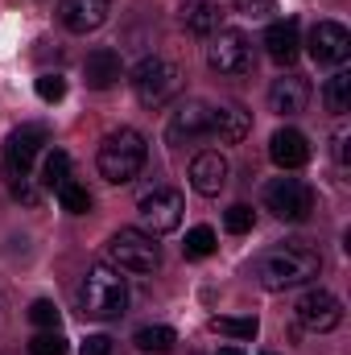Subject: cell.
I'll return each mask as SVG.
<instances>
[{
  "mask_svg": "<svg viewBox=\"0 0 351 355\" xmlns=\"http://www.w3.org/2000/svg\"><path fill=\"white\" fill-rule=\"evenodd\" d=\"M318 268H323L318 248H310L306 240H285V244L261 252V261H257V281H261L264 289L281 293V289L306 285L310 277H318Z\"/></svg>",
  "mask_w": 351,
  "mask_h": 355,
  "instance_id": "obj_1",
  "label": "cell"
},
{
  "mask_svg": "<svg viewBox=\"0 0 351 355\" xmlns=\"http://www.w3.org/2000/svg\"><path fill=\"white\" fill-rule=\"evenodd\" d=\"M149 149H145V137L137 128H116L99 141V153H95V166H99V178L112 182V186H124L141 174Z\"/></svg>",
  "mask_w": 351,
  "mask_h": 355,
  "instance_id": "obj_2",
  "label": "cell"
},
{
  "mask_svg": "<svg viewBox=\"0 0 351 355\" xmlns=\"http://www.w3.org/2000/svg\"><path fill=\"white\" fill-rule=\"evenodd\" d=\"M124 306H128V285H124V277L112 265L87 268V277H83V285H79V310H83V318L112 322V318L124 314Z\"/></svg>",
  "mask_w": 351,
  "mask_h": 355,
  "instance_id": "obj_3",
  "label": "cell"
},
{
  "mask_svg": "<svg viewBox=\"0 0 351 355\" xmlns=\"http://www.w3.org/2000/svg\"><path fill=\"white\" fill-rule=\"evenodd\" d=\"M178 91H182V71H178L170 58H157L153 54V58H141L137 62V71H132V95H137V103L166 107Z\"/></svg>",
  "mask_w": 351,
  "mask_h": 355,
  "instance_id": "obj_4",
  "label": "cell"
},
{
  "mask_svg": "<svg viewBox=\"0 0 351 355\" xmlns=\"http://www.w3.org/2000/svg\"><path fill=\"white\" fill-rule=\"evenodd\" d=\"M108 261L124 272H137V277H149L162 265V248L153 244L149 232H137V227H120L112 240H108Z\"/></svg>",
  "mask_w": 351,
  "mask_h": 355,
  "instance_id": "obj_5",
  "label": "cell"
},
{
  "mask_svg": "<svg viewBox=\"0 0 351 355\" xmlns=\"http://www.w3.org/2000/svg\"><path fill=\"white\" fill-rule=\"evenodd\" d=\"M137 215H141V223H145V232H149V236H170V232L182 227L186 198L178 194L174 186H153V190H145V194H141Z\"/></svg>",
  "mask_w": 351,
  "mask_h": 355,
  "instance_id": "obj_6",
  "label": "cell"
},
{
  "mask_svg": "<svg viewBox=\"0 0 351 355\" xmlns=\"http://www.w3.org/2000/svg\"><path fill=\"white\" fill-rule=\"evenodd\" d=\"M264 207L285 223H302L314 211V190L302 178H273L264 186Z\"/></svg>",
  "mask_w": 351,
  "mask_h": 355,
  "instance_id": "obj_7",
  "label": "cell"
},
{
  "mask_svg": "<svg viewBox=\"0 0 351 355\" xmlns=\"http://www.w3.org/2000/svg\"><path fill=\"white\" fill-rule=\"evenodd\" d=\"M46 145H50V128H46V124H21V128L8 137V145H4V178H8V182H12V178H25L29 166H33V157H37Z\"/></svg>",
  "mask_w": 351,
  "mask_h": 355,
  "instance_id": "obj_8",
  "label": "cell"
},
{
  "mask_svg": "<svg viewBox=\"0 0 351 355\" xmlns=\"http://www.w3.org/2000/svg\"><path fill=\"white\" fill-rule=\"evenodd\" d=\"M207 62L219 75H244L252 71V42L240 29H219L215 42L207 46Z\"/></svg>",
  "mask_w": 351,
  "mask_h": 355,
  "instance_id": "obj_9",
  "label": "cell"
},
{
  "mask_svg": "<svg viewBox=\"0 0 351 355\" xmlns=\"http://www.w3.org/2000/svg\"><path fill=\"white\" fill-rule=\"evenodd\" d=\"M310 58L318 67H343L351 58V33L339 25V21H318L310 29Z\"/></svg>",
  "mask_w": 351,
  "mask_h": 355,
  "instance_id": "obj_10",
  "label": "cell"
},
{
  "mask_svg": "<svg viewBox=\"0 0 351 355\" xmlns=\"http://www.w3.org/2000/svg\"><path fill=\"white\" fill-rule=\"evenodd\" d=\"M293 314H298V322H302L306 331H314V335L335 331V327L343 322V306H339V297L327 293V289H310V293H302V302H298Z\"/></svg>",
  "mask_w": 351,
  "mask_h": 355,
  "instance_id": "obj_11",
  "label": "cell"
},
{
  "mask_svg": "<svg viewBox=\"0 0 351 355\" xmlns=\"http://www.w3.org/2000/svg\"><path fill=\"white\" fill-rule=\"evenodd\" d=\"M198 137H211V107L203 99H186L170 116V128H166V141L182 149V145H194Z\"/></svg>",
  "mask_w": 351,
  "mask_h": 355,
  "instance_id": "obj_12",
  "label": "cell"
},
{
  "mask_svg": "<svg viewBox=\"0 0 351 355\" xmlns=\"http://www.w3.org/2000/svg\"><path fill=\"white\" fill-rule=\"evenodd\" d=\"M112 12V0H62L58 17L71 33H95Z\"/></svg>",
  "mask_w": 351,
  "mask_h": 355,
  "instance_id": "obj_13",
  "label": "cell"
},
{
  "mask_svg": "<svg viewBox=\"0 0 351 355\" xmlns=\"http://www.w3.org/2000/svg\"><path fill=\"white\" fill-rule=\"evenodd\" d=\"M264 50H268V58H273V62L293 67V62H298V54H302L298 21H293V17H289V21H273V25L264 29Z\"/></svg>",
  "mask_w": 351,
  "mask_h": 355,
  "instance_id": "obj_14",
  "label": "cell"
},
{
  "mask_svg": "<svg viewBox=\"0 0 351 355\" xmlns=\"http://www.w3.org/2000/svg\"><path fill=\"white\" fill-rule=\"evenodd\" d=\"M306 103H310V83L302 75H281L268 87V107L277 116H298V112H306Z\"/></svg>",
  "mask_w": 351,
  "mask_h": 355,
  "instance_id": "obj_15",
  "label": "cell"
},
{
  "mask_svg": "<svg viewBox=\"0 0 351 355\" xmlns=\"http://www.w3.org/2000/svg\"><path fill=\"white\" fill-rule=\"evenodd\" d=\"M268 157L281 170H302L310 162V145H306V137L298 128H277L273 141H268Z\"/></svg>",
  "mask_w": 351,
  "mask_h": 355,
  "instance_id": "obj_16",
  "label": "cell"
},
{
  "mask_svg": "<svg viewBox=\"0 0 351 355\" xmlns=\"http://www.w3.org/2000/svg\"><path fill=\"white\" fill-rule=\"evenodd\" d=\"M248 128H252V120H248V112H244L240 103L211 107V137H215L219 145H240V141L248 137Z\"/></svg>",
  "mask_w": 351,
  "mask_h": 355,
  "instance_id": "obj_17",
  "label": "cell"
},
{
  "mask_svg": "<svg viewBox=\"0 0 351 355\" xmlns=\"http://www.w3.org/2000/svg\"><path fill=\"white\" fill-rule=\"evenodd\" d=\"M190 186L198 194H219L228 186V162H223V153H198L190 162Z\"/></svg>",
  "mask_w": 351,
  "mask_h": 355,
  "instance_id": "obj_18",
  "label": "cell"
},
{
  "mask_svg": "<svg viewBox=\"0 0 351 355\" xmlns=\"http://www.w3.org/2000/svg\"><path fill=\"white\" fill-rule=\"evenodd\" d=\"M83 75H87V87L95 91H108L116 79H120V54L116 50H91L87 62H83Z\"/></svg>",
  "mask_w": 351,
  "mask_h": 355,
  "instance_id": "obj_19",
  "label": "cell"
},
{
  "mask_svg": "<svg viewBox=\"0 0 351 355\" xmlns=\"http://www.w3.org/2000/svg\"><path fill=\"white\" fill-rule=\"evenodd\" d=\"M182 25H186L190 33L207 37V33L219 29V8H215L211 0H186V4H182Z\"/></svg>",
  "mask_w": 351,
  "mask_h": 355,
  "instance_id": "obj_20",
  "label": "cell"
},
{
  "mask_svg": "<svg viewBox=\"0 0 351 355\" xmlns=\"http://www.w3.org/2000/svg\"><path fill=\"white\" fill-rule=\"evenodd\" d=\"M323 103H327V112H335V116L351 112V75L348 71H335V75L327 79V87H323Z\"/></svg>",
  "mask_w": 351,
  "mask_h": 355,
  "instance_id": "obj_21",
  "label": "cell"
},
{
  "mask_svg": "<svg viewBox=\"0 0 351 355\" xmlns=\"http://www.w3.org/2000/svg\"><path fill=\"white\" fill-rule=\"evenodd\" d=\"M132 343H137V347H141L145 355H166V352H174L178 335L170 331V327H141Z\"/></svg>",
  "mask_w": 351,
  "mask_h": 355,
  "instance_id": "obj_22",
  "label": "cell"
},
{
  "mask_svg": "<svg viewBox=\"0 0 351 355\" xmlns=\"http://www.w3.org/2000/svg\"><path fill=\"white\" fill-rule=\"evenodd\" d=\"M58 202H62V211H71V215H87L91 211V194L83 182H75V178H67L62 186H58Z\"/></svg>",
  "mask_w": 351,
  "mask_h": 355,
  "instance_id": "obj_23",
  "label": "cell"
},
{
  "mask_svg": "<svg viewBox=\"0 0 351 355\" xmlns=\"http://www.w3.org/2000/svg\"><path fill=\"white\" fill-rule=\"evenodd\" d=\"M67 178H71V153H67V149H50V153H46V166H42V182H46L50 190H58Z\"/></svg>",
  "mask_w": 351,
  "mask_h": 355,
  "instance_id": "obj_24",
  "label": "cell"
},
{
  "mask_svg": "<svg viewBox=\"0 0 351 355\" xmlns=\"http://www.w3.org/2000/svg\"><path fill=\"white\" fill-rule=\"evenodd\" d=\"M182 252H186L190 261H203V257H211V252H215V232H211V227H190V232H186V244H182Z\"/></svg>",
  "mask_w": 351,
  "mask_h": 355,
  "instance_id": "obj_25",
  "label": "cell"
},
{
  "mask_svg": "<svg viewBox=\"0 0 351 355\" xmlns=\"http://www.w3.org/2000/svg\"><path fill=\"white\" fill-rule=\"evenodd\" d=\"M211 331L232 339H257V318H211Z\"/></svg>",
  "mask_w": 351,
  "mask_h": 355,
  "instance_id": "obj_26",
  "label": "cell"
},
{
  "mask_svg": "<svg viewBox=\"0 0 351 355\" xmlns=\"http://www.w3.org/2000/svg\"><path fill=\"white\" fill-rule=\"evenodd\" d=\"M252 207H244V202H232L228 211H223V227L232 232V236H244V232H252Z\"/></svg>",
  "mask_w": 351,
  "mask_h": 355,
  "instance_id": "obj_27",
  "label": "cell"
},
{
  "mask_svg": "<svg viewBox=\"0 0 351 355\" xmlns=\"http://www.w3.org/2000/svg\"><path fill=\"white\" fill-rule=\"evenodd\" d=\"M62 95H67V79H62V75H42V79H37V99L58 103Z\"/></svg>",
  "mask_w": 351,
  "mask_h": 355,
  "instance_id": "obj_28",
  "label": "cell"
},
{
  "mask_svg": "<svg viewBox=\"0 0 351 355\" xmlns=\"http://www.w3.org/2000/svg\"><path fill=\"white\" fill-rule=\"evenodd\" d=\"M29 355H67V339H58L54 331H46V335H37L29 343Z\"/></svg>",
  "mask_w": 351,
  "mask_h": 355,
  "instance_id": "obj_29",
  "label": "cell"
},
{
  "mask_svg": "<svg viewBox=\"0 0 351 355\" xmlns=\"http://www.w3.org/2000/svg\"><path fill=\"white\" fill-rule=\"evenodd\" d=\"M29 318H33L37 327H46V331H54V327H58V306H54V302H33V306H29Z\"/></svg>",
  "mask_w": 351,
  "mask_h": 355,
  "instance_id": "obj_30",
  "label": "cell"
},
{
  "mask_svg": "<svg viewBox=\"0 0 351 355\" xmlns=\"http://www.w3.org/2000/svg\"><path fill=\"white\" fill-rule=\"evenodd\" d=\"M236 8L244 17H268L273 12V0H236Z\"/></svg>",
  "mask_w": 351,
  "mask_h": 355,
  "instance_id": "obj_31",
  "label": "cell"
},
{
  "mask_svg": "<svg viewBox=\"0 0 351 355\" xmlns=\"http://www.w3.org/2000/svg\"><path fill=\"white\" fill-rule=\"evenodd\" d=\"M83 355H112V339H108V335H87Z\"/></svg>",
  "mask_w": 351,
  "mask_h": 355,
  "instance_id": "obj_32",
  "label": "cell"
},
{
  "mask_svg": "<svg viewBox=\"0 0 351 355\" xmlns=\"http://www.w3.org/2000/svg\"><path fill=\"white\" fill-rule=\"evenodd\" d=\"M335 157H339V162H348V132H343V128L335 132Z\"/></svg>",
  "mask_w": 351,
  "mask_h": 355,
  "instance_id": "obj_33",
  "label": "cell"
},
{
  "mask_svg": "<svg viewBox=\"0 0 351 355\" xmlns=\"http://www.w3.org/2000/svg\"><path fill=\"white\" fill-rule=\"evenodd\" d=\"M219 355H244V352H240V347H223Z\"/></svg>",
  "mask_w": 351,
  "mask_h": 355,
  "instance_id": "obj_34",
  "label": "cell"
},
{
  "mask_svg": "<svg viewBox=\"0 0 351 355\" xmlns=\"http://www.w3.org/2000/svg\"><path fill=\"white\" fill-rule=\"evenodd\" d=\"M0 318H4V297H0Z\"/></svg>",
  "mask_w": 351,
  "mask_h": 355,
  "instance_id": "obj_35",
  "label": "cell"
},
{
  "mask_svg": "<svg viewBox=\"0 0 351 355\" xmlns=\"http://www.w3.org/2000/svg\"><path fill=\"white\" fill-rule=\"evenodd\" d=\"M264 355H268V352H264Z\"/></svg>",
  "mask_w": 351,
  "mask_h": 355,
  "instance_id": "obj_36",
  "label": "cell"
}]
</instances>
